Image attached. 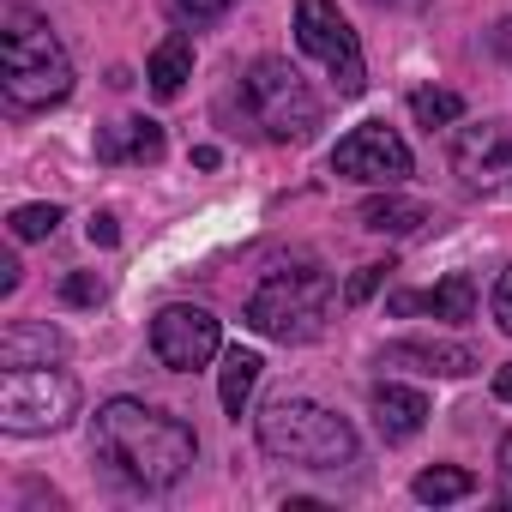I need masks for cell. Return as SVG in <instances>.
Returning <instances> with one entry per match:
<instances>
[{"instance_id":"obj_1","label":"cell","mask_w":512,"mask_h":512,"mask_svg":"<svg viewBox=\"0 0 512 512\" xmlns=\"http://www.w3.org/2000/svg\"><path fill=\"white\" fill-rule=\"evenodd\" d=\"M91 452H97V464H109L115 482L157 494L193 470L199 440L181 416H169L145 398H109L91 422Z\"/></svg>"},{"instance_id":"obj_2","label":"cell","mask_w":512,"mask_h":512,"mask_svg":"<svg viewBox=\"0 0 512 512\" xmlns=\"http://www.w3.org/2000/svg\"><path fill=\"white\" fill-rule=\"evenodd\" d=\"M0 91H7V109H49L73 91V61L49 19L31 7L0 13Z\"/></svg>"},{"instance_id":"obj_3","label":"cell","mask_w":512,"mask_h":512,"mask_svg":"<svg viewBox=\"0 0 512 512\" xmlns=\"http://www.w3.org/2000/svg\"><path fill=\"white\" fill-rule=\"evenodd\" d=\"M260 446L302 470H350L362 452L356 428L314 398H272L260 410Z\"/></svg>"},{"instance_id":"obj_4","label":"cell","mask_w":512,"mask_h":512,"mask_svg":"<svg viewBox=\"0 0 512 512\" xmlns=\"http://www.w3.org/2000/svg\"><path fill=\"white\" fill-rule=\"evenodd\" d=\"M332 320V278L302 266V272H272L247 302V326L278 344H314Z\"/></svg>"},{"instance_id":"obj_5","label":"cell","mask_w":512,"mask_h":512,"mask_svg":"<svg viewBox=\"0 0 512 512\" xmlns=\"http://www.w3.org/2000/svg\"><path fill=\"white\" fill-rule=\"evenodd\" d=\"M247 115L272 145H308L320 133V97L308 91V79L290 61H253L241 79Z\"/></svg>"},{"instance_id":"obj_6","label":"cell","mask_w":512,"mask_h":512,"mask_svg":"<svg viewBox=\"0 0 512 512\" xmlns=\"http://www.w3.org/2000/svg\"><path fill=\"white\" fill-rule=\"evenodd\" d=\"M79 410V380L61 368H0V428L7 434H55Z\"/></svg>"},{"instance_id":"obj_7","label":"cell","mask_w":512,"mask_h":512,"mask_svg":"<svg viewBox=\"0 0 512 512\" xmlns=\"http://www.w3.org/2000/svg\"><path fill=\"white\" fill-rule=\"evenodd\" d=\"M296 43L332 73L338 97H362L368 91V67H362V43L350 31V19L338 13V0H296Z\"/></svg>"},{"instance_id":"obj_8","label":"cell","mask_w":512,"mask_h":512,"mask_svg":"<svg viewBox=\"0 0 512 512\" xmlns=\"http://www.w3.org/2000/svg\"><path fill=\"white\" fill-rule=\"evenodd\" d=\"M332 175H350V181H368V187H398L410 175V145L386 121H362L338 139Z\"/></svg>"},{"instance_id":"obj_9","label":"cell","mask_w":512,"mask_h":512,"mask_svg":"<svg viewBox=\"0 0 512 512\" xmlns=\"http://www.w3.org/2000/svg\"><path fill=\"white\" fill-rule=\"evenodd\" d=\"M217 350H223V332H217V320H211L205 308L175 302V308H163V314L151 320V356H157L163 368H175V374L205 368Z\"/></svg>"},{"instance_id":"obj_10","label":"cell","mask_w":512,"mask_h":512,"mask_svg":"<svg viewBox=\"0 0 512 512\" xmlns=\"http://www.w3.org/2000/svg\"><path fill=\"white\" fill-rule=\"evenodd\" d=\"M512 157V133L500 121H482V127H458L452 139V169L470 181V187H494V175L506 169Z\"/></svg>"},{"instance_id":"obj_11","label":"cell","mask_w":512,"mask_h":512,"mask_svg":"<svg viewBox=\"0 0 512 512\" xmlns=\"http://www.w3.org/2000/svg\"><path fill=\"white\" fill-rule=\"evenodd\" d=\"M386 368H416V374H440V380H464L476 374V350L464 344H434V338H404V344H386L380 356Z\"/></svg>"},{"instance_id":"obj_12","label":"cell","mask_w":512,"mask_h":512,"mask_svg":"<svg viewBox=\"0 0 512 512\" xmlns=\"http://www.w3.org/2000/svg\"><path fill=\"white\" fill-rule=\"evenodd\" d=\"M61 356H67V338L49 320H13L0 332V368H43V362H61Z\"/></svg>"},{"instance_id":"obj_13","label":"cell","mask_w":512,"mask_h":512,"mask_svg":"<svg viewBox=\"0 0 512 512\" xmlns=\"http://www.w3.org/2000/svg\"><path fill=\"white\" fill-rule=\"evenodd\" d=\"M97 157L103 163H157L163 157V127L133 115V121H115L97 133Z\"/></svg>"},{"instance_id":"obj_14","label":"cell","mask_w":512,"mask_h":512,"mask_svg":"<svg viewBox=\"0 0 512 512\" xmlns=\"http://www.w3.org/2000/svg\"><path fill=\"white\" fill-rule=\"evenodd\" d=\"M434 314V320H476V278L470 272H452L446 284H434L428 296H392V314Z\"/></svg>"},{"instance_id":"obj_15","label":"cell","mask_w":512,"mask_h":512,"mask_svg":"<svg viewBox=\"0 0 512 512\" xmlns=\"http://www.w3.org/2000/svg\"><path fill=\"white\" fill-rule=\"evenodd\" d=\"M422 422H428V398L416 392V386H374V428L386 434V440H410V434H422Z\"/></svg>"},{"instance_id":"obj_16","label":"cell","mask_w":512,"mask_h":512,"mask_svg":"<svg viewBox=\"0 0 512 512\" xmlns=\"http://www.w3.org/2000/svg\"><path fill=\"white\" fill-rule=\"evenodd\" d=\"M145 79H151V91H157L163 103H169V97H181V85L193 79V43H187V37H163V43L151 49Z\"/></svg>"},{"instance_id":"obj_17","label":"cell","mask_w":512,"mask_h":512,"mask_svg":"<svg viewBox=\"0 0 512 512\" xmlns=\"http://www.w3.org/2000/svg\"><path fill=\"white\" fill-rule=\"evenodd\" d=\"M260 356L253 350H229L223 356V374H217V398H223V410L241 422V410H247V398H253V386H260Z\"/></svg>"},{"instance_id":"obj_18","label":"cell","mask_w":512,"mask_h":512,"mask_svg":"<svg viewBox=\"0 0 512 512\" xmlns=\"http://www.w3.org/2000/svg\"><path fill=\"white\" fill-rule=\"evenodd\" d=\"M422 223H428L422 199H368L362 205V229H374V235H410Z\"/></svg>"},{"instance_id":"obj_19","label":"cell","mask_w":512,"mask_h":512,"mask_svg":"<svg viewBox=\"0 0 512 512\" xmlns=\"http://www.w3.org/2000/svg\"><path fill=\"white\" fill-rule=\"evenodd\" d=\"M410 488H416V500L446 506V500H464V494L476 488V476H470V470H458V464H434V470H422Z\"/></svg>"},{"instance_id":"obj_20","label":"cell","mask_w":512,"mask_h":512,"mask_svg":"<svg viewBox=\"0 0 512 512\" xmlns=\"http://www.w3.org/2000/svg\"><path fill=\"white\" fill-rule=\"evenodd\" d=\"M410 115L434 133V127H446V121H458V115H464V97H458V91H434V85H428V91H416V97H410Z\"/></svg>"},{"instance_id":"obj_21","label":"cell","mask_w":512,"mask_h":512,"mask_svg":"<svg viewBox=\"0 0 512 512\" xmlns=\"http://www.w3.org/2000/svg\"><path fill=\"white\" fill-rule=\"evenodd\" d=\"M61 229V205H19L13 211V235L19 241H49Z\"/></svg>"},{"instance_id":"obj_22","label":"cell","mask_w":512,"mask_h":512,"mask_svg":"<svg viewBox=\"0 0 512 512\" xmlns=\"http://www.w3.org/2000/svg\"><path fill=\"white\" fill-rule=\"evenodd\" d=\"M61 296H67V302H73V308H97V302H103V296H109V284H103V278H97V272H73V278H67V284H61Z\"/></svg>"},{"instance_id":"obj_23","label":"cell","mask_w":512,"mask_h":512,"mask_svg":"<svg viewBox=\"0 0 512 512\" xmlns=\"http://www.w3.org/2000/svg\"><path fill=\"white\" fill-rule=\"evenodd\" d=\"M169 7H175L181 19H193V25H217V19L229 13V0H169Z\"/></svg>"},{"instance_id":"obj_24","label":"cell","mask_w":512,"mask_h":512,"mask_svg":"<svg viewBox=\"0 0 512 512\" xmlns=\"http://www.w3.org/2000/svg\"><path fill=\"white\" fill-rule=\"evenodd\" d=\"M380 278H386V266H362V272L344 284V302H368V296L380 290Z\"/></svg>"},{"instance_id":"obj_25","label":"cell","mask_w":512,"mask_h":512,"mask_svg":"<svg viewBox=\"0 0 512 512\" xmlns=\"http://www.w3.org/2000/svg\"><path fill=\"white\" fill-rule=\"evenodd\" d=\"M494 320H500V332H512V272H500V284H494Z\"/></svg>"},{"instance_id":"obj_26","label":"cell","mask_w":512,"mask_h":512,"mask_svg":"<svg viewBox=\"0 0 512 512\" xmlns=\"http://www.w3.org/2000/svg\"><path fill=\"white\" fill-rule=\"evenodd\" d=\"M91 241H97V247H115V241H121V229H115V217H109V211H97V217H91Z\"/></svg>"},{"instance_id":"obj_27","label":"cell","mask_w":512,"mask_h":512,"mask_svg":"<svg viewBox=\"0 0 512 512\" xmlns=\"http://www.w3.org/2000/svg\"><path fill=\"white\" fill-rule=\"evenodd\" d=\"M0 290H7V296L19 290V260H0Z\"/></svg>"},{"instance_id":"obj_28","label":"cell","mask_w":512,"mask_h":512,"mask_svg":"<svg viewBox=\"0 0 512 512\" xmlns=\"http://www.w3.org/2000/svg\"><path fill=\"white\" fill-rule=\"evenodd\" d=\"M494 392H500V398H506V404H512V362H506V368H500V374H494Z\"/></svg>"},{"instance_id":"obj_29","label":"cell","mask_w":512,"mask_h":512,"mask_svg":"<svg viewBox=\"0 0 512 512\" xmlns=\"http://www.w3.org/2000/svg\"><path fill=\"white\" fill-rule=\"evenodd\" d=\"M374 7H392V13H416V7H428V0H374Z\"/></svg>"},{"instance_id":"obj_30","label":"cell","mask_w":512,"mask_h":512,"mask_svg":"<svg viewBox=\"0 0 512 512\" xmlns=\"http://www.w3.org/2000/svg\"><path fill=\"white\" fill-rule=\"evenodd\" d=\"M494 49H500V55L512 61V25H500V31H494Z\"/></svg>"},{"instance_id":"obj_31","label":"cell","mask_w":512,"mask_h":512,"mask_svg":"<svg viewBox=\"0 0 512 512\" xmlns=\"http://www.w3.org/2000/svg\"><path fill=\"white\" fill-rule=\"evenodd\" d=\"M500 470H506V476H512V434H506V440H500Z\"/></svg>"}]
</instances>
